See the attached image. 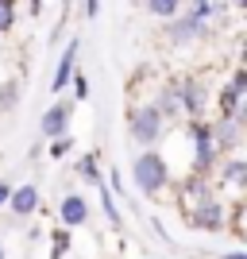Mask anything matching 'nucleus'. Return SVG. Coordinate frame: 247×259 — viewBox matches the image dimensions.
Segmentation results:
<instances>
[{
	"label": "nucleus",
	"mask_w": 247,
	"mask_h": 259,
	"mask_svg": "<svg viewBox=\"0 0 247 259\" xmlns=\"http://www.w3.org/2000/svg\"><path fill=\"white\" fill-rule=\"evenodd\" d=\"M236 4H243V0H236Z\"/></svg>",
	"instance_id": "obj_17"
},
{
	"label": "nucleus",
	"mask_w": 247,
	"mask_h": 259,
	"mask_svg": "<svg viewBox=\"0 0 247 259\" xmlns=\"http://www.w3.org/2000/svg\"><path fill=\"white\" fill-rule=\"evenodd\" d=\"M8 194H12V186H4V182H0V205L8 201Z\"/></svg>",
	"instance_id": "obj_15"
},
{
	"label": "nucleus",
	"mask_w": 247,
	"mask_h": 259,
	"mask_svg": "<svg viewBox=\"0 0 247 259\" xmlns=\"http://www.w3.org/2000/svg\"><path fill=\"white\" fill-rule=\"evenodd\" d=\"M66 124H70V108H66V105H54L51 112L43 116V132H46V136H62Z\"/></svg>",
	"instance_id": "obj_6"
},
{
	"label": "nucleus",
	"mask_w": 247,
	"mask_h": 259,
	"mask_svg": "<svg viewBox=\"0 0 247 259\" xmlns=\"http://www.w3.org/2000/svg\"><path fill=\"white\" fill-rule=\"evenodd\" d=\"M74 58H77V43H70L66 54H62V62H58V70H54V81H51L54 93H62V89H66V81H70V74H74Z\"/></svg>",
	"instance_id": "obj_3"
},
{
	"label": "nucleus",
	"mask_w": 247,
	"mask_h": 259,
	"mask_svg": "<svg viewBox=\"0 0 247 259\" xmlns=\"http://www.w3.org/2000/svg\"><path fill=\"white\" fill-rule=\"evenodd\" d=\"M85 213H89V205H85L77 194L62 197V225H81V221H85Z\"/></svg>",
	"instance_id": "obj_5"
},
{
	"label": "nucleus",
	"mask_w": 247,
	"mask_h": 259,
	"mask_svg": "<svg viewBox=\"0 0 247 259\" xmlns=\"http://www.w3.org/2000/svg\"><path fill=\"white\" fill-rule=\"evenodd\" d=\"M178 4H182V0H151L147 8L155 12V16H174V12H178Z\"/></svg>",
	"instance_id": "obj_8"
},
{
	"label": "nucleus",
	"mask_w": 247,
	"mask_h": 259,
	"mask_svg": "<svg viewBox=\"0 0 247 259\" xmlns=\"http://www.w3.org/2000/svg\"><path fill=\"white\" fill-rule=\"evenodd\" d=\"M81 174H85V178H93V182H97V159H85V162H81Z\"/></svg>",
	"instance_id": "obj_13"
},
{
	"label": "nucleus",
	"mask_w": 247,
	"mask_h": 259,
	"mask_svg": "<svg viewBox=\"0 0 247 259\" xmlns=\"http://www.w3.org/2000/svg\"><path fill=\"white\" fill-rule=\"evenodd\" d=\"M66 4H70V0H66ZM66 4H62V8H66Z\"/></svg>",
	"instance_id": "obj_18"
},
{
	"label": "nucleus",
	"mask_w": 247,
	"mask_h": 259,
	"mask_svg": "<svg viewBox=\"0 0 247 259\" xmlns=\"http://www.w3.org/2000/svg\"><path fill=\"white\" fill-rule=\"evenodd\" d=\"M66 248H70V236H66V232H54V259L62 255Z\"/></svg>",
	"instance_id": "obj_11"
},
{
	"label": "nucleus",
	"mask_w": 247,
	"mask_h": 259,
	"mask_svg": "<svg viewBox=\"0 0 247 259\" xmlns=\"http://www.w3.org/2000/svg\"><path fill=\"white\" fill-rule=\"evenodd\" d=\"M66 151H70V140H66V136H62V140H54V147H51V155H54V159H62Z\"/></svg>",
	"instance_id": "obj_12"
},
{
	"label": "nucleus",
	"mask_w": 247,
	"mask_h": 259,
	"mask_svg": "<svg viewBox=\"0 0 247 259\" xmlns=\"http://www.w3.org/2000/svg\"><path fill=\"white\" fill-rule=\"evenodd\" d=\"M97 12H101V0H89V4H85V16H89V20H93Z\"/></svg>",
	"instance_id": "obj_14"
},
{
	"label": "nucleus",
	"mask_w": 247,
	"mask_h": 259,
	"mask_svg": "<svg viewBox=\"0 0 247 259\" xmlns=\"http://www.w3.org/2000/svg\"><path fill=\"white\" fill-rule=\"evenodd\" d=\"M105 213H108V221H112V225H120V213H116V205H112V190H105Z\"/></svg>",
	"instance_id": "obj_10"
},
{
	"label": "nucleus",
	"mask_w": 247,
	"mask_h": 259,
	"mask_svg": "<svg viewBox=\"0 0 247 259\" xmlns=\"http://www.w3.org/2000/svg\"><path fill=\"white\" fill-rule=\"evenodd\" d=\"M12 20H16V4H12V0H0V31H8Z\"/></svg>",
	"instance_id": "obj_9"
},
{
	"label": "nucleus",
	"mask_w": 247,
	"mask_h": 259,
	"mask_svg": "<svg viewBox=\"0 0 247 259\" xmlns=\"http://www.w3.org/2000/svg\"><path fill=\"white\" fill-rule=\"evenodd\" d=\"M193 140H197V162L209 166V162H213V132L205 128V124H197V128H193Z\"/></svg>",
	"instance_id": "obj_7"
},
{
	"label": "nucleus",
	"mask_w": 247,
	"mask_h": 259,
	"mask_svg": "<svg viewBox=\"0 0 247 259\" xmlns=\"http://www.w3.org/2000/svg\"><path fill=\"white\" fill-rule=\"evenodd\" d=\"M135 186H139L143 194H155V190L166 186V162H162L155 151H147V155L135 159Z\"/></svg>",
	"instance_id": "obj_1"
},
{
	"label": "nucleus",
	"mask_w": 247,
	"mask_h": 259,
	"mask_svg": "<svg viewBox=\"0 0 247 259\" xmlns=\"http://www.w3.org/2000/svg\"><path fill=\"white\" fill-rule=\"evenodd\" d=\"M0 259H4V248H0Z\"/></svg>",
	"instance_id": "obj_16"
},
{
	"label": "nucleus",
	"mask_w": 247,
	"mask_h": 259,
	"mask_svg": "<svg viewBox=\"0 0 247 259\" xmlns=\"http://www.w3.org/2000/svg\"><path fill=\"white\" fill-rule=\"evenodd\" d=\"M159 112H155V108H139V112H135V120H131V136H135V140L139 143H155L159 140Z\"/></svg>",
	"instance_id": "obj_2"
},
{
	"label": "nucleus",
	"mask_w": 247,
	"mask_h": 259,
	"mask_svg": "<svg viewBox=\"0 0 247 259\" xmlns=\"http://www.w3.org/2000/svg\"><path fill=\"white\" fill-rule=\"evenodd\" d=\"M8 197H12V209H16L20 217H27L35 205H39V190H35V186H20V190L8 194Z\"/></svg>",
	"instance_id": "obj_4"
}]
</instances>
